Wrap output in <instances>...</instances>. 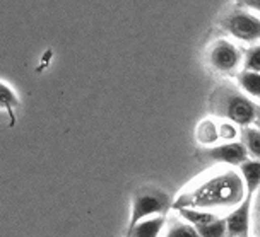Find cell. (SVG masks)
<instances>
[{
	"label": "cell",
	"instance_id": "obj_19",
	"mask_svg": "<svg viewBox=\"0 0 260 237\" xmlns=\"http://www.w3.org/2000/svg\"><path fill=\"white\" fill-rule=\"evenodd\" d=\"M252 224L257 237H260V188L253 194V205H252Z\"/></svg>",
	"mask_w": 260,
	"mask_h": 237
},
{
	"label": "cell",
	"instance_id": "obj_9",
	"mask_svg": "<svg viewBox=\"0 0 260 237\" xmlns=\"http://www.w3.org/2000/svg\"><path fill=\"white\" fill-rule=\"evenodd\" d=\"M240 174L245 183V188H247V193H257L260 188V161L248 159L247 162H243L240 166Z\"/></svg>",
	"mask_w": 260,
	"mask_h": 237
},
{
	"label": "cell",
	"instance_id": "obj_7",
	"mask_svg": "<svg viewBox=\"0 0 260 237\" xmlns=\"http://www.w3.org/2000/svg\"><path fill=\"white\" fill-rule=\"evenodd\" d=\"M212 161L219 162V164L226 166H241L243 162H247L250 159L248 150L245 147L243 142L236 140V142H228V143H219V145L211 147L209 150Z\"/></svg>",
	"mask_w": 260,
	"mask_h": 237
},
{
	"label": "cell",
	"instance_id": "obj_11",
	"mask_svg": "<svg viewBox=\"0 0 260 237\" xmlns=\"http://www.w3.org/2000/svg\"><path fill=\"white\" fill-rule=\"evenodd\" d=\"M178 213H180V217H182V220H185L190 225H193L195 229L211 224V222L219 218L216 212L201 210V208H178Z\"/></svg>",
	"mask_w": 260,
	"mask_h": 237
},
{
	"label": "cell",
	"instance_id": "obj_10",
	"mask_svg": "<svg viewBox=\"0 0 260 237\" xmlns=\"http://www.w3.org/2000/svg\"><path fill=\"white\" fill-rule=\"evenodd\" d=\"M21 101L17 92L7 82L0 81V109L11 116V125L16 123V109L19 108Z\"/></svg>",
	"mask_w": 260,
	"mask_h": 237
},
{
	"label": "cell",
	"instance_id": "obj_3",
	"mask_svg": "<svg viewBox=\"0 0 260 237\" xmlns=\"http://www.w3.org/2000/svg\"><path fill=\"white\" fill-rule=\"evenodd\" d=\"M245 55L235 43L228 40H217L209 48V63L221 75H235L243 68Z\"/></svg>",
	"mask_w": 260,
	"mask_h": 237
},
{
	"label": "cell",
	"instance_id": "obj_12",
	"mask_svg": "<svg viewBox=\"0 0 260 237\" xmlns=\"http://www.w3.org/2000/svg\"><path fill=\"white\" fill-rule=\"evenodd\" d=\"M238 84L248 97L260 99V73L241 70L238 73Z\"/></svg>",
	"mask_w": 260,
	"mask_h": 237
},
{
	"label": "cell",
	"instance_id": "obj_16",
	"mask_svg": "<svg viewBox=\"0 0 260 237\" xmlns=\"http://www.w3.org/2000/svg\"><path fill=\"white\" fill-rule=\"evenodd\" d=\"M165 237H201V235H199V232L193 225L187 224L185 220H178L170 227Z\"/></svg>",
	"mask_w": 260,
	"mask_h": 237
},
{
	"label": "cell",
	"instance_id": "obj_8",
	"mask_svg": "<svg viewBox=\"0 0 260 237\" xmlns=\"http://www.w3.org/2000/svg\"><path fill=\"white\" fill-rule=\"evenodd\" d=\"M162 229H165V218L162 215H157L141 220L136 227L127 230V237H161Z\"/></svg>",
	"mask_w": 260,
	"mask_h": 237
},
{
	"label": "cell",
	"instance_id": "obj_14",
	"mask_svg": "<svg viewBox=\"0 0 260 237\" xmlns=\"http://www.w3.org/2000/svg\"><path fill=\"white\" fill-rule=\"evenodd\" d=\"M243 143L248 155L260 161V130L257 127H247L243 130Z\"/></svg>",
	"mask_w": 260,
	"mask_h": 237
},
{
	"label": "cell",
	"instance_id": "obj_18",
	"mask_svg": "<svg viewBox=\"0 0 260 237\" xmlns=\"http://www.w3.org/2000/svg\"><path fill=\"white\" fill-rule=\"evenodd\" d=\"M217 133H219V140L221 142H236L240 137V130L238 125L231 123V122H222L221 125H217Z\"/></svg>",
	"mask_w": 260,
	"mask_h": 237
},
{
	"label": "cell",
	"instance_id": "obj_1",
	"mask_svg": "<svg viewBox=\"0 0 260 237\" xmlns=\"http://www.w3.org/2000/svg\"><path fill=\"white\" fill-rule=\"evenodd\" d=\"M247 196V188L236 171H222L197 183L190 191L175 202V208H201V210H233Z\"/></svg>",
	"mask_w": 260,
	"mask_h": 237
},
{
	"label": "cell",
	"instance_id": "obj_6",
	"mask_svg": "<svg viewBox=\"0 0 260 237\" xmlns=\"http://www.w3.org/2000/svg\"><path fill=\"white\" fill-rule=\"evenodd\" d=\"M252 205L253 194L247 193L243 202L224 217L228 237H248V232L252 229Z\"/></svg>",
	"mask_w": 260,
	"mask_h": 237
},
{
	"label": "cell",
	"instance_id": "obj_4",
	"mask_svg": "<svg viewBox=\"0 0 260 237\" xmlns=\"http://www.w3.org/2000/svg\"><path fill=\"white\" fill-rule=\"evenodd\" d=\"M166 207H168V200H166V196H162V194H157L154 191L137 193L132 200L127 230L136 227L141 220L161 215L166 210Z\"/></svg>",
	"mask_w": 260,
	"mask_h": 237
},
{
	"label": "cell",
	"instance_id": "obj_15",
	"mask_svg": "<svg viewBox=\"0 0 260 237\" xmlns=\"http://www.w3.org/2000/svg\"><path fill=\"white\" fill-rule=\"evenodd\" d=\"M197 232L201 237H228L226 220L219 217L217 220L211 222V224L197 227Z\"/></svg>",
	"mask_w": 260,
	"mask_h": 237
},
{
	"label": "cell",
	"instance_id": "obj_2",
	"mask_svg": "<svg viewBox=\"0 0 260 237\" xmlns=\"http://www.w3.org/2000/svg\"><path fill=\"white\" fill-rule=\"evenodd\" d=\"M222 27L241 43H260V16L248 9H235L222 17Z\"/></svg>",
	"mask_w": 260,
	"mask_h": 237
},
{
	"label": "cell",
	"instance_id": "obj_13",
	"mask_svg": "<svg viewBox=\"0 0 260 237\" xmlns=\"http://www.w3.org/2000/svg\"><path fill=\"white\" fill-rule=\"evenodd\" d=\"M197 140L204 145L214 147L219 142V133H217V125L212 120H204L197 127Z\"/></svg>",
	"mask_w": 260,
	"mask_h": 237
},
{
	"label": "cell",
	"instance_id": "obj_20",
	"mask_svg": "<svg viewBox=\"0 0 260 237\" xmlns=\"http://www.w3.org/2000/svg\"><path fill=\"white\" fill-rule=\"evenodd\" d=\"M240 4H243L248 11H253V12L260 14V0H240Z\"/></svg>",
	"mask_w": 260,
	"mask_h": 237
},
{
	"label": "cell",
	"instance_id": "obj_17",
	"mask_svg": "<svg viewBox=\"0 0 260 237\" xmlns=\"http://www.w3.org/2000/svg\"><path fill=\"white\" fill-rule=\"evenodd\" d=\"M243 70L260 73V43L247 50L243 58Z\"/></svg>",
	"mask_w": 260,
	"mask_h": 237
},
{
	"label": "cell",
	"instance_id": "obj_21",
	"mask_svg": "<svg viewBox=\"0 0 260 237\" xmlns=\"http://www.w3.org/2000/svg\"><path fill=\"white\" fill-rule=\"evenodd\" d=\"M253 125L257 127L258 130H260V109L257 111V118H255V122H253Z\"/></svg>",
	"mask_w": 260,
	"mask_h": 237
},
{
	"label": "cell",
	"instance_id": "obj_5",
	"mask_svg": "<svg viewBox=\"0 0 260 237\" xmlns=\"http://www.w3.org/2000/svg\"><path fill=\"white\" fill-rule=\"evenodd\" d=\"M257 106L243 94H231L224 103V116L228 122L238 127H250L257 118Z\"/></svg>",
	"mask_w": 260,
	"mask_h": 237
}]
</instances>
